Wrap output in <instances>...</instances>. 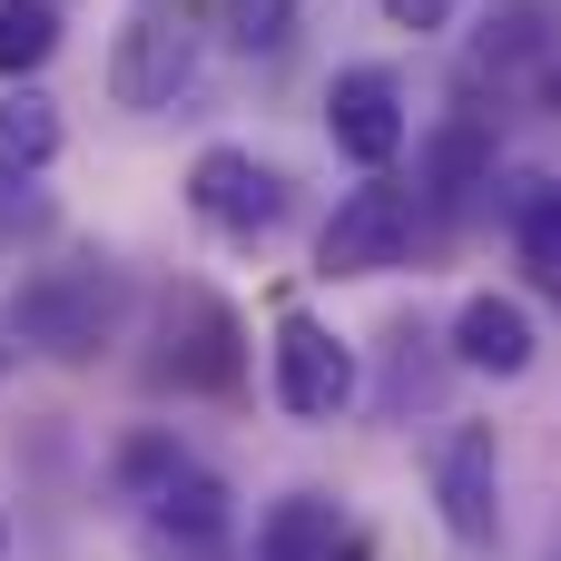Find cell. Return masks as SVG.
Wrapping results in <instances>:
<instances>
[{"mask_svg": "<svg viewBox=\"0 0 561 561\" xmlns=\"http://www.w3.org/2000/svg\"><path fill=\"white\" fill-rule=\"evenodd\" d=\"M128 316V276L108 256H69V266H39L20 296H10V335L59 355V365H89Z\"/></svg>", "mask_w": 561, "mask_h": 561, "instance_id": "1", "label": "cell"}, {"mask_svg": "<svg viewBox=\"0 0 561 561\" xmlns=\"http://www.w3.org/2000/svg\"><path fill=\"white\" fill-rule=\"evenodd\" d=\"M158 385L178 394H237L247 385V325L217 286H168L158 296V355H148Z\"/></svg>", "mask_w": 561, "mask_h": 561, "instance_id": "2", "label": "cell"}, {"mask_svg": "<svg viewBox=\"0 0 561 561\" xmlns=\"http://www.w3.org/2000/svg\"><path fill=\"white\" fill-rule=\"evenodd\" d=\"M414 227H424L414 187L385 178V168H365V187H345L335 217H325V237H316V276H385V266L414 256Z\"/></svg>", "mask_w": 561, "mask_h": 561, "instance_id": "3", "label": "cell"}, {"mask_svg": "<svg viewBox=\"0 0 561 561\" xmlns=\"http://www.w3.org/2000/svg\"><path fill=\"white\" fill-rule=\"evenodd\" d=\"M128 503H138V533H148L158 561H237V503H227V483L207 463H168Z\"/></svg>", "mask_w": 561, "mask_h": 561, "instance_id": "4", "label": "cell"}, {"mask_svg": "<svg viewBox=\"0 0 561 561\" xmlns=\"http://www.w3.org/2000/svg\"><path fill=\"white\" fill-rule=\"evenodd\" d=\"M187 79H197V30H187V10L138 0V10L118 20V39H108V99L148 118V108H168Z\"/></svg>", "mask_w": 561, "mask_h": 561, "instance_id": "5", "label": "cell"}, {"mask_svg": "<svg viewBox=\"0 0 561 561\" xmlns=\"http://www.w3.org/2000/svg\"><path fill=\"white\" fill-rule=\"evenodd\" d=\"M187 207L217 227V237H237V247H256V237H276L286 227V168H266L256 148H197V168H187Z\"/></svg>", "mask_w": 561, "mask_h": 561, "instance_id": "6", "label": "cell"}, {"mask_svg": "<svg viewBox=\"0 0 561 561\" xmlns=\"http://www.w3.org/2000/svg\"><path fill=\"white\" fill-rule=\"evenodd\" d=\"M276 404H286L296 424H335V414L355 404V345H345L335 325H316L306 306L276 316Z\"/></svg>", "mask_w": 561, "mask_h": 561, "instance_id": "7", "label": "cell"}, {"mask_svg": "<svg viewBox=\"0 0 561 561\" xmlns=\"http://www.w3.org/2000/svg\"><path fill=\"white\" fill-rule=\"evenodd\" d=\"M325 138L355 158V168H394L404 158V138H414V108H404V79L394 69H335V89H325Z\"/></svg>", "mask_w": 561, "mask_h": 561, "instance_id": "8", "label": "cell"}, {"mask_svg": "<svg viewBox=\"0 0 561 561\" xmlns=\"http://www.w3.org/2000/svg\"><path fill=\"white\" fill-rule=\"evenodd\" d=\"M434 503H444V533L473 542V552L503 533V444H493V424H454L434 444Z\"/></svg>", "mask_w": 561, "mask_h": 561, "instance_id": "9", "label": "cell"}, {"mask_svg": "<svg viewBox=\"0 0 561 561\" xmlns=\"http://www.w3.org/2000/svg\"><path fill=\"white\" fill-rule=\"evenodd\" d=\"M454 365H473V375H533V316L513 306V296H463V316H454Z\"/></svg>", "mask_w": 561, "mask_h": 561, "instance_id": "10", "label": "cell"}, {"mask_svg": "<svg viewBox=\"0 0 561 561\" xmlns=\"http://www.w3.org/2000/svg\"><path fill=\"white\" fill-rule=\"evenodd\" d=\"M473 187H493V138H483L473 118H454V128L434 138L424 178H414V207H424V217H463Z\"/></svg>", "mask_w": 561, "mask_h": 561, "instance_id": "11", "label": "cell"}, {"mask_svg": "<svg viewBox=\"0 0 561 561\" xmlns=\"http://www.w3.org/2000/svg\"><path fill=\"white\" fill-rule=\"evenodd\" d=\"M335 542H345L335 503H325V493H286V503H266V513H256L247 561H335Z\"/></svg>", "mask_w": 561, "mask_h": 561, "instance_id": "12", "label": "cell"}, {"mask_svg": "<svg viewBox=\"0 0 561 561\" xmlns=\"http://www.w3.org/2000/svg\"><path fill=\"white\" fill-rule=\"evenodd\" d=\"M49 158H59V99L49 89H10L0 99V187L39 178Z\"/></svg>", "mask_w": 561, "mask_h": 561, "instance_id": "13", "label": "cell"}, {"mask_svg": "<svg viewBox=\"0 0 561 561\" xmlns=\"http://www.w3.org/2000/svg\"><path fill=\"white\" fill-rule=\"evenodd\" d=\"M513 247H523L533 286L561 306V178H523L513 187Z\"/></svg>", "mask_w": 561, "mask_h": 561, "instance_id": "14", "label": "cell"}, {"mask_svg": "<svg viewBox=\"0 0 561 561\" xmlns=\"http://www.w3.org/2000/svg\"><path fill=\"white\" fill-rule=\"evenodd\" d=\"M59 59V0H0V79H39Z\"/></svg>", "mask_w": 561, "mask_h": 561, "instance_id": "15", "label": "cell"}, {"mask_svg": "<svg viewBox=\"0 0 561 561\" xmlns=\"http://www.w3.org/2000/svg\"><path fill=\"white\" fill-rule=\"evenodd\" d=\"M227 39H237L247 59H276V49L296 39V0H227Z\"/></svg>", "mask_w": 561, "mask_h": 561, "instance_id": "16", "label": "cell"}, {"mask_svg": "<svg viewBox=\"0 0 561 561\" xmlns=\"http://www.w3.org/2000/svg\"><path fill=\"white\" fill-rule=\"evenodd\" d=\"M454 10H463V0H385V20H394V30H444Z\"/></svg>", "mask_w": 561, "mask_h": 561, "instance_id": "17", "label": "cell"}, {"mask_svg": "<svg viewBox=\"0 0 561 561\" xmlns=\"http://www.w3.org/2000/svg\"><path fill=\"white\" fill-rule=\"evenodd\" d=\"M542 99H552V108H561V59H552V69H542Z\"/></svg>", "mask_w": 561, "mask_h": 561, "instance_id": "18", "label": "cell"}, {"mask_svg": "<svg viewBox=\"0 0 561 561\" xmlns=\"http://www.w3.org/2000/svg\"><path fill=\"white\" fill-rule=\"evenodd\" d=\"M0 552H10V513H0Z\"/></svg>", "mask_w": 561, "mask_h": 561, "instance_id": "19", "label": "cell"}, {"mask_svg": "<svg viewBox=\"0 0 561 561\" xmlns=\"http://www.w3.org/2000/svg\"><path fill=\"white\" fill-rule=\"evenodd\" d=\"M552 561H561V552H552Z\"/></svg>", "mask_w": 561, "mask_h": 561, "instance_id": "20", "label": "cell"}]
</instances>
